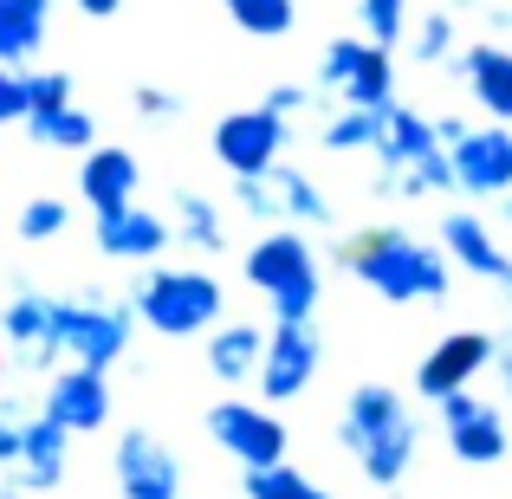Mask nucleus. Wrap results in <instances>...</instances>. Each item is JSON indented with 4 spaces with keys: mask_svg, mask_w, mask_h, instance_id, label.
<instances>
[{
    "mask_svg": "<svg viewBox=\"0 0 512 499\" xmlns=\"http://www.w3.org/2000/svg\"><path fill=\"white\" fill-rule=\"evenodd\" d=\"M396 195L402 201H422V195H461V182H454V150H422L415 163L396 169Z\"/></svg>",
    "mask_w": 512,
    "mask_h": 499,
    "instance_id": "27",
    "label": "nucleus"
},
{
    "mask_svg": "<svg viewBox=\"0 0 512 499\" xmlns=\"http://www.w3.org/2000/svg\"><path fill=\"white\" fill-rule=\"evenodd\" d=\"M240 493L247 499H338V493H325L312 474H299L292 461H279V467H253L247 480H240Z\"/></svg>",
    "mask_w": 512,
    "mask_h": 499,
    "instance_id": "30",
    "label": "nucleus"
},
{
    "mask_svg": "<svg viewBox=\"0 0 512 499\" xmlns=\"http://www.w3.org/2000/svg\"><path fill=\"white\" fill-rule=\"evenodd\" d=\"M0 350H7L20 370H59V350H52V299L46 292H13L0 305Z\"/></svg>",
    "mask_w": 512,
    "mask_h": 499,
    "instance_id": "16",
    "label": "nucleus"
},
{
    "mask_svg": "<svg viewBox=\"0 0 512 499\" xmlns=\"http://www.w3.org/2000/svg\"><path fill=\"white\" fill-rule=\"evenodd\" d=\"M441 253H448V260L461 266V273L493 279V286H500V279L512 273V253L500 247V240H493V227L480 221L474 208H454L448 221H441Z\"/></svg>",
    "mask_w": 512,
    "mask_h": 499,
    "instance_id": "20",
    "label": "nucleus"
},
{
    "mask_svg": "<svg viewBox=\"0 0 512 499\" xmlns=\"http://www.w3.org/2000/svg\"><path fill=\"white\" fill-rule=\"evenodd\" d=\"M137 111L143 117H182V98L163 91V85H137Z\"/></svg>",
    "mask_w": 512,
    "mask_h": 499,
    "instance_id": "39",
    "label": "nucleus"
},
{
    "mask_svg": "<svg viewBox=\"0 0 512 499\" xmlns=\"http://www.w3.org/2000/svg\"><path fill=\"white\" fill-rule=\"evenodd\" d=\"M454 182L474 201H500L512 195V130L506 124H480L454 143Z\"/></svg>",
    "mask_w": 512,
    "mask_h": 499,
    "instance_id": "15",
    "label": "nucleus"
},
{
    "mask_svg": "<svg viewBox=\"0 0 512 499\" xmlns=\"http://www.w3.org/2000/svg\"><path fill=\"white\" fill-rule=\"evenodd\" d=\"M39 409H46L52 422H65L72 435H98V428L111 422V370H85V363L52 370Z\"/></svg>",
    "mask_w": 512,
    "mask_h": 499,
    "instance_id": "13",
    "label": "nucleus"
},
{
    "mask_svg": "<svg viewBox=\"0 0 512 499\" xmlns=\"http://www.w3.org/2000/svg\"><path fill=\"white\" fill-rule=\"evenodd\" d=\"M467 130H474V124H467V117H454V111H448V117H435V137H441V150H454V143H461Z\"/></svg>",
    "mask_w": 512,
    "mask_h": 499,
    "instance_id": "40",
    "label": "nucleus"
},
{
    "mask_svg": "<svg viewBox=\"0 0 512 499\" xmlns=\"http://www.w3.org/2000/svg\"><path fill=\"white\" fill-rule=\"evenodd\" d=\"M78 7H85V13H91V20H111V13H117V7H124V0H78Z\"/></svg>",
    "mask_w": 512,
    "mask_h": 499,
    "instance_id": "42",
    "label": "nucleus"
},
{
    "mask_svg": "<svg viewBox=\"0 0 512 499\" xmlns=\"http://www.w3.org/2000/svg\"><path fill=\"white\" fill-rule=\"evenodd\" d=\"M500 292H506V299H512V273H506V279H500Z\"/></svg>",
    "mask_w": 512,
    "mask_h": 499,
    "instance_id": "45",
    "label": "nucleus"
},
{
    "mask_svg": "<svg viewBox=\"0 0 512 499\" xmlns=\"http://www.w3.org/2000/svg\"><path fill=\"white\" fill-rule=\"evenodd\" d=\"M52 0H0V65H26L46 46Z\"/></svg>",
    "mask_w": 512,
    "mask_h": 499,
    "instance_id": "22",
    "label": "nucleus"
},
{
    "mask_svg": "<svg viewBox=\"0 0 512 499\" xmlns=\"http://www.w3.org/2000/svg\"><path fill=\"white\" fill-rule=\"evenodd\" d=\"M111 480L124 499H182V454L156 428H124L111 441Z\"/></svg>",
    "mask_w": 512,
    "mask_h": 499,
    "instance_id": "10",
    "label": "nucleus"
},
{
    "mask_svg": "<svg viewBox=\"0 0 512 499\" xmlns=\"http://www.w3.org/2000/svg\"><path fill=\"white\" fill-rule=\"evenodd\" d=\"M0 499H33V493H26L20 480H7V487H0Z\"/></svg>",
    "mask_w": 512,
    "mask_h": 499,
    "instance_id": "43",
    "label": "nucleus"
},
{
    "mask_svg": "<svg viewBox=\"0 0 512 499\" xmlns=\"http://www.w3.org/2000/svg\"><path fill=\"white\" fill-rule=\"evenodd\" d=\"M26 137L39 143V150H98V117L85 111V104H65V111H33L26 117Z\"/></svg>",
    "mask_w": 512,
    "mask_h": 499,
    "instance_id": "23",
    "label": "nucleus"
},
{
    "mask_svg": "<svg viewBox=\"0 0 512 499\" xmlns=\"http://www.w3.org/2000/svg\"><path fill=\"white\" fill-rule=\"evenodd\" d=\"M357 20H363V39L396 52L409 39V0H357Z\"/></svg>",
    "mask_w": 512,
    "mask_h": 499,
    "instance_id": "33",
    "label": "nucleus"
},
{
    "mask_svg": "<svg viewBox=\"0 0 512 499\" xmlns=\"http://www.w3.org/2000/svg\"><path fill=\"white\" fill-rule=\"evenodd\" d=\"M493 350H500L493 331H448L422 363H415V396L448 402V396H461V389H474V376L493 370Z\"/></svg>",
    "mask_w": 512,
    "mask_h": 499,
    "instance_id": "12",
    "label": "nucleus"
},
{
    "mask_svg": "<svg viewBox=\"0 0 512 499\" xmlns=\"http://www.w3.org/2000/svg\"><path fill=\"white\" fill-rule=\"evenodd\" d=\"M130 331H137L130 299H111V292H72V299H52V350H59L65 363L111 370V363L130 350Z\"/></svg>",
    "mask_w": 512,
    "mask_h": 499,
    "instance_id": "5",
    "label": "nucleus"
},
{
    "mask_svg": "<svg viewBox=\"0 0 512 499\" xmlns=\"http://www.w3.org/2000/svg\"><path fill=\"white\" fill-rule=\"evenodd\" d=\"M409 52H415L422 65H448V59H454V13H448V7L422 13V26H409Z\"/></svg>",
    "mask_w": 512,
    "mask_h": 499,
    "instance_id": "34",
    "label": "nucleus"
},
{
    "mask_svg": "<svg viewBox=\"0 0 512 499\" xmlns=\"http://www.w3.org/2000/svg\"><path fill=\"white\" fill-rule=\"evenodd\" d=\"M338 266L363 292L389 305H441L454 286V260L441 240H415L409 227H363L338 247Z\"/></svg>",
    "mask_w": 512,
    "mask_h": 499,
    "instance_id": "1",
    "label": "nucleus"
},
{
    "mask_svg": "<svg viewBox=\"0 0 512 499\" xmlns=\"http://www.w3.org/2000/svg\"><path fill=\"white\" fill-rule=\"evenodd\" d=\"M65 474H72V428L52 422L46 409H33V422H26V461H20V474H7V480H20V487L39 499V493H59Z\"/></svg>",
    "mask_w": 512,
    "mask_h": 499,
    "instance_id": "18",
    "label": "nucleus"
},
{
    "mask_svg": "<svg viewBox=\"0 0 512 499\" xmlns=\"http://www.w3.org/2000/svg\"><path fill=\"white\" fill-rule=\"evenodd\" d=\"M318 143H325L331 156H357V150L376 156V143H383V111H357V104H344V111L318 130Z\"/></svg>",
    "mask_w": 512,
    "mask_h": 499,
    "instance_id": "28",
    "label": "nucleus"
},
{
    "mask_svg": "<svg viewBox=\"0 0 512 499\" xmlns=\"http://www.w3.org/2000/svg\"><path fill=\"white\" fill-rule=\"evenodd\" d=\"M33 104H26V65H0V124H26Z\"/></svg>",
    "mask_w": 512,
    "mask_h": 499,
    "instance_id": "37",
    "label": "nucleus"
},
{
    "mask_svg": "<svg viewBox=\"0 0 512 499\" xmlns=\"http://www.w3.org/2000/svg\"><path fill=\"white\" fill-rule=\"evenodd\" d=\"M221 7L247 39H286L299 20V0H221Z\"/></svg>",
    "mask_w": 512,
    "mask_h": 499,
    "instance_id": "29",
    "label": "nucleus"
},
{
    "mask_svg": "<svg viewBox=\"0 0 512 499\" xmlns=\"http://www.w3.org/2000/svg\"><path fill=\"white\" fill-rule=\"evenodd\" d=\"M292 124L273 111V104H247V111H227L214 124V163L227 175H266L273 163H286Z\"/></svg>",
    "mask_w": 512,
    "mask_h": 499,
    "instance_id": "9",
    "label": "nucleus"
},
{
    "mask_svg": "<svg viewBox=\"0 0 512 499\" xmlns=\"http://www.w3.org/2000/svg\"><path fill=\"white\" fill-rule=\"evenodd\" d=\"M26 422H33V409L20 396L0 402V467L7 474H20V461H26Z\"/></svg>",
    "mask_w": 512,
    "mask_h": 499,
    "instance_id": "35",
    "label": "nucleus"
},
{
    "mask_svg": "<svg viewBox=\"0 0 512 499\" xmlns=\"http://www.w3.org/2000/svg\"><path fill=\"white\" fill-rule=\"evenodd\" d=\"M201 357H208V370L221 376V383H253V376H260V357H266V331L247 325V318H221V325L208 331V344H201Z\"/></svg>",
    "mask_w": 512,
    "mask_h": 499,
    "instance_id": "21",
    "label": "nucleus"
},
{
    "mask_svg": "<svg viewBox=\"0 0 512 499\" xmlns=\"http://www.w3.org/2000/svg\"><path fill=\"white\" fill-rule=\"evenodd\" d=\"M137 182H143V169L124 143H98V150H85V163H78V195H85L91 214L130 208V201H137Z\"/></svg>",
    "mask_w": 512,
    "mask_h": 499,
    "instance_id": "19",
    "label": "nucleus"
},
{
    "mask_svg": "<svg viewBox=\"0 0 512 499\" xmlns=\"http://www.w3.org/2000/svg\"><path fill=\"white\" fill-rule=\"evenodd\" d=\"M441 409V435H448V454L461 467H500L506 448H512V428L500 415V402L474 396V389H461V396L435 402Z\"/></svg>",
    "mask_w": 512,
    "mask_h": 499,
    "instance_id": "11",
    "label": "nucleus"
},
{
    "mask_svg": "<svg viewBox=\"0 0 512 499\" xmlns=\"http://www.w3.org/2000/svg\"><path fill=\"white\" fill-rule=\"evenodd\" d=\"M260 104H273L279 117H299V111H312V104H318V91H312V85H273Z\"/></svg>",
    "mask_w": 512,
    "mask_h": 499,
    "instance_id": "38",
    "label": "nucleus"
},
{
    "mask_svg": "<svg viewBox=\"0 0 512 499\" xmlns=\"http://www.w3.org/2000/svg\"><path fill=\"white\" fill-rule=\"evenodd\" d=\"M325 370V337H318L312 318H273L266 331V357H260V396L266 402H299L305 389Z\"/></svg>",
    "mask_w": 512,
    "mask_h": 499,
    "instance_id": "7",
    "label": "nucleus"
},
{
    "mask_svg": "<svg viewBox=\"0 0 512 499\" xmlns=\"http://www.w3.org/2000/svg\"><path fill=\"white\" fill-rule=\"evenodd\" d=\"M318 91H338L357 111H389L396 104V52L376 39H331L318 59Z\"/></svg>",
    "mask_w": 512,
    "mask_h": 499,
    "instance_id": "6",
    "label": "nucleus"
},
{
    "mask_svg": "<svg viewBox=\"0 0 512 499\" xmlns=\"http://www.w3.org/2000/svg\"><path fill=\"white\" fill-rule=\"evenodd\" d=\"M500 214H506V227H512V195H500Z\"/></svg>",
    "mask_w": 512,
    "mask_h": 499,
    "instance_id": "44",
    "label": "nucleus"
},
{
    "mask_svg": "<svg viewBox=\"0 0 512 499\" xmlns=\"http://www.w3.org/2000/svg\"><path fill=\"white\" fill-rule=\"evenodd\" d=\"M448 65H454V78L474 91V104L493 117V124H512V46H500V39H480V46L454 52Z\"/></svg>",
    "mask_w": 512,
    "mask_h": 499,
    "instance_id": "17",
    "label": "nucleus"
},
{
    "mask_svg": "<svg viewBox=\"0 0 512 499\" xmlns=\"http://www.w3.org/2000/svg\"><path fill=\"white\" fill-rule=\"evenodd\" d=\"M20 240H33V247H46V240H59L65 227H72V201H59V195H33L20 208Z\"/></svg>",
    "mask_w": 512,
    "mask_h": 499,
    "instance_id": "32",
    "label": "nucleus"
},
{
    "mask_svg": "<svg viewBox=\"0 0 512 499\" xmlns=\"http://www.w3.org/2000/svg\"><path fill=\"white\" fill-rule=\"evenodd\" d=\"M175 240H188L195 253H227V214L214 208L208 195L182 188V195H175Z\"/></svg>",
    "mask_w": 512,
    "mask_h": 499,
    "instance_id": "26",
    "label": "nucleus"
},
{
    "mask_svg": "<svg viewBox=\"0 0 512 499\" xmlns=\"http://www.w3.org/2000/svg\"><path fill=\"white\" fill-rule=\"evenodd\" d=\"M234 201H240V214H247V221H260V227H279V221H286V201H279L273 169H266V175H234Z\"/></svg>",
    "mask_w": 512,
    "mask_h": 499,
    "instance_id": "31",
    "label": "nucleus"
},
{
    "mask_svg": "<svg viewBox=\"0 0 512 499\" xmlns=\"http://www.w3.org/2000/svg\"><path fill=\"white\" fill-rule=\"evenodd\" d=\"M338 441L350 454L370 487L396 493L415 467V448H422V428H415V409L402 402V389L389 383H357L344 396V415H338Z\"/></svg>",
    "mask_w": 512,
    "mask_h": 499,
    "instance_id": "2",
    "label": "nucleus"
},
{
    "mask_svg": "<svg viewBox=\"0 0 512 499\" xmlns=\"http://www.w3.org/2000/svg\"><path fill=\"white\" fill-rule=\"evenodd\" d=\"M91 240H98L104 260H130V266H156L163 253L175 247V214H156V208H111L98 214V227H91Z\"/></svg>",
    "mask_w": 512,
    "mask_h": 499,
    "instance_id": "14",
    "label": "nucleus"
},
{
    "mask_svg": "<svg viewBox=\"0 0 512 499\" xmlns=\"http://www.w3.org/2000/svg\"><path fill=\"white\" fill-rule=\"evenodd\" d=\"M247 286L273 305V318H312L325 299V273H318V253L299 227H273L247 247Z\"/></svg>",
    "mask_w": 512,
    "mask_h": 499,
    "instance_id": "4",
    "label": "nucleus"
},
{
    "mask_svg": "<svg viewBox=\"0 0 512 499\" xmlns=\"http://www.w3.org/2000/svg\"><path fill=\"white\" fill-rule=\"evenodd\" d=\"M130 312L156 337H208L227 318V292L201 266H150L130 286Z\"/></svg>",
    "mask_w": 512,
    "mask_h": 499,
    "instance_id": "3",
    "label": "nucleus"
},
{
    "mask_svg": "<svg viewBox=\"0 0 512 499\" xmlns=\"http://www.w3.org/2000/svg\"><path fill=\"white\" fill-rule=\"evenodd\" d=\"M273 182H279V201H286V221H292V227H338V208H331V195H325V188H318L305 169L273 163Z\"/></svg>",
    "mask_w": 512,
    "mask_h": 499,
    "instance_id": "25",
    "label": "nucleus"
},
{
    "mask_svg": "<svg viewBox=\"0 0 512 499\" xmlns=\"http://www.w3.org/2000/svg\"><path fill=\"white\" fill-rule=\"evenodd\" d=\"M208 435H214V448L234 454L247 474H253V467H279L286 448H292V435H286V422L273 415V402H240V396H227V402L208 409Z\"/></svg>",
    "mask_w": 512,
    "mask_h": 499,
    "instance_id": "8",
    "label": "nucleus"
},
{
    "mask_svg": "<svg viewBox=\"0 0 512 499\" xmlns=\"http://www.w3.org/2000/svg\"><path fill=\"white\" fill-rule=\"evenodd\" d=\"M435 117H422V111H409V104H389L383 111V143H376V163H389V169H402V163H415L422 150H435Z\"/></svg>",
    "mask_w": 512,
    "mask_h": 499,
    "instance_id": "24",
    "label": "nucleus"
},
{
    "mask_svg": "<svg viewBox=\"0 0 512 499\" xmlns=\"http://www.w3.org/2000/svg\"><path fill=\"white\" fill-rule=\"evenodd\" d=\"M493 370H500V389L512 396V337H500V350H493Z\"/></svg>",
    "mask_w": 512,
    "mask_h": 499,
    "instance_id": "41",
    "label": "nucleus"
},
{
    "mask_svg": "<svg viewBox=\"0 0 512 499\" xmlns=\"http://www.w3.org/2000/svg\"><path fill=\"white\" fill-rule=\"evenodd\" d=\"M26 104L33 111H65L72 98V72H26Z\"/></svg>",
    "mask_w": 512,
    "mask_h": 499,
    "instance_id": "36",
    "label": "nucleus"
}]
</instances>
